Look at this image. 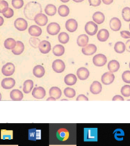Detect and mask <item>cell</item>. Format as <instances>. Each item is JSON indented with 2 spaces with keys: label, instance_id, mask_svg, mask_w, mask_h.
Returning <instances> with one entry per match:
<instances>
[{
  "label": "cell",
  "instance_id": "cell-1",
  "mask_svg": "<svg viewBox=\"0 0 130 146\" xmlns=\"http://www.w3.org/2000/svg\"><path fill=\"white\" fill-rule=\"evenodd\" d=\"M77 125L72 123L50 124L49 142L50 145H72L77 141Z\"/></svg>",
  "mask_w": 130,
  "mask_h": 146
},
{
  "label": "cell",
  "instance_id": "cell-2",
  "mask_svg": "<svg viewBox=\"0 0 130 146\" xmlns=\"http://www.w3.org/2000/svg\"><path fill=\"white\" fill-rule=\"evenodd\" d=\"M40 12H42L41 5L36 2H28L24 9L25 17L29 20H34V17Z\"/></svg>",
  "mask_w": 130,
  "mask_h": 146
},
{
  "label": "cell",
  "instance_id": "cell-3",
  "mask_svg": "<svg viewBox=\"0 0 130 146\" xmlns=\"http://www.w3.org/2000/svg\"><path fill=\"white\" fill-rule=\"evenodd\" d=\"M84 31L86 32V34L89 36L95 35L98 31V24H96L93 21L87 22L85 26H84Z\"/></svg>",
  "mask_w": 130,
  "mask_h": 146
},
{
  "label": "cell",
  "instance_id": "cell-4",
  "mask_svg": "<svg viewBox=\"0 0 130 146\" xmlns=\"http://www.w3.org/2000/svg\"><path fill=\"white\" fill-rule=\"evenodd\" d=\"M98 132V129H84V139L85 141H97L98 140V134H94Z\"/></svg>",
  "mask_w": 130,
  "mask_h": 146
},
{
  "label": "cell",
  "instance_id": "cell-5",
  "mask_svg": "<svg viewBox=\"0 0 130 146\" xmlns=\"http://www.w3.org/2000/svg\"><path fill=\"white\" fill-rule=\"evenodd\" d=\"M92 61H93L94 65L95 66H97V67H102V66H103L107 63V58L105 55L99 53V54L95 55L94 56Z\"/></svg>",
  "mask_w": 130,
  "mask_h": 146
},
{
  "label": "cell",
  "instance_id": "cell-6",
  "mask_svg": "<svg viewBox=\"0 0 130 146\" xmlns=\"http://www.w3.org/2000/svg\"><path fill=\"white\" fill-rule=\"evenodd\" d=\"M52 70L56 73L63 72L66 68V64L61 59H56L52 62Z\"/></svg>",
  "mask_w": 130,
  "mask_h": 146
},
{
  "label": "cell",
  "instance_id": "cell-7",
  "mask_svg": "<svg viewBox=\"0 0 130 146\" xmlns=\"http://www.w3.org/2000/svg\"><path fill=\"white\" fill-rule=\"evenodd\" d=\"M15 71V66L12 62H7L2 66V73L5 76H11Z\"/></svg>",
  "mask_w": 130,
  "mask_h": 146
},
{
  "label": "cell",
  "instance_id": "cell-8",
  "mask_svg": "<svg viewBox=\"0 0 130 146\" xmlns=\"http://www.w3.org/2000/svg\"><path fill=\"white\" fill-rule=\"evenodd\" d=\"M60 25L56 22H51L50 23L49 25H47V27H46V31L50 35H52V36H54V35H56L59 33L60 31Z\"/></svg>",
  "mask_w": 130,
  "mask_h": 146
},
{
  "label": "cell",
  "instance_id": "cell-9",
  "mask_svg": "<svg viewBox=\"0 0 130 146\" xmlns=\"http://www.w3.org/2000/svg\"><path fill=\"white\" fill-rule=\"evenodd\" d=\"M114 80H115V75L113 72H111L109 71L103 74L101 76V82L105 85H109L112 84L114 82Z\"/></svg>",
  "mask_w": 130,
  "mask_h": 146
},
{
  "label": "cell",
  "instance_id": "cell-10",
  "mask_svg": "<svg viewBox=\"0 0 130 146\" xmlns=\"http://www.w3.org/2000/svg\"><path fill=\"white\" fill-rule=\"evenodd\" d=\"M14 25L18 31H24L27 28V21L23 18H18L15 21Z\"/></svg>",
  "mask_w": 130,
  "mask_h": 146
},
{
  "label": "cell",
  "instance_id": "cell-11",
  "mask_svg": "<svg viewBox=\"0 0 130 146\" xmlns=\"http://www.w3.org/2000/svg\"><path fill=\"white\" fill-rule=\"evenodd\" d=\"M34 21L36 23V25H39V26H45L48 22V18L46 15L40 12L34 17Z\"/></svg>",
  "mask_w": 130,
  "mask_h": 146
},
{
  "label": "cell",
  "instance_id": "cell-12",
  "mask_svg": "<svg viewBox=\"0 0 130 146\" xmlns=\"http://www.w3.org/2000/svg\"><path fill=\"white\" fill-rule=\"evenodd\" d=\"M82 53L85 56H92L97 52V46L94 44L90 43L82 47Z\"/></svg>",
  "mask_w": 130,
  "mask_h": 146
},
{
  "label": "cell",
  "instance_id": "cell-13",
  "mask_svg": "<svg viewBox=\"0 0 130 146\" xmlns=\"http://www.w3.org/2000/svg\"><path fill=\"white\" fill-rule=\"evenodd\" d=\"M32 96L36 99H42L46 96V91L43 87H36L32 90Z\"/></svg>",
  "mask_w": 130,
  "mask_h": 146
},
{
  "label": "cell",
  "instance_id": "cell-14",
  "mask_svg": "<svg viewBox=\"0 0 130 146\" xmlns=\"http://www.w3.org/2000/svg\"><path fill=\"white\" fill-rule=\"evenodd\" d=\"M122 23L118 18H112L109 21V27L113 31H118L121 29Z\"/></svg>",
  "mask_w": 130,
  "mask_h": 146
},
{
  "label": "cell",
  "instance_id": "cell-15",
  "mask_svg": "<svg viewBox=\"0 0 130 146\" xmlns=\"http://www.w3.org/2000/svg\"><path fill=\"white\" fill-rule=\"evenodd\" d=\"M39 50L41 53L43 54H47L48 52H50L51 50V44L49 41L47 40H42L39 44Z\"/></svg>",
  "mask_w": 130,
  "mask_h": 146
},
{
  "label": "cell",
  "instance_id": "cell-16",
  "mask_svg": "<svg viewBox=\"0 0 130 146\" xmlns=\"http://www.w3.org/2000/svg\"><path fill=\"white\" fill-rule=\"evenodd\" d=\"M76 75H77V78H78L80 80L84 81L88 78L89 75H90V72L87 68L81 67L77 70Z\"/></svg>",
  "mask_w": 130,
  "mask_h": 146
},
{
  "label": "cell",
  "instance_id": "cell-17",
  "mask_svg": "<svg viewBox=\"0 0 130 146\" xmlns=\"http://www.w3.org/2000/svg\"><path fill=\"white\" fill-rule=\"evenodd\" d=\"M78 22L77 21L73 18L68 19L66 22V28L68 31L73 33L78 29Z\"/></svg>",
  "mask_w": 130,
  "mask_h": 146
},
{
  "label": "cell",
  "instance_id": "cell-18",
  "mask_svg": "<svg viewBox=\"0 0 130 146\" xmlns=\"http://www.w3.org/2000/svg\"><path fill=\"white\" fill-rule=\"evenodd\" d=\"M1 85L4 89L9 90L12 88L15 85V80L12 78H5L2 81Z\"/></svg>",
  "mask_w": 130,
  "mask_h": 146
},
{
  "label": "cell",
  "instance_id": "cell-19",
  "mask_svg": "<svg viewBox=\"0 0 130 146\" xmlns=\"http://www.w3.org/2000/svg\"><path fill=\"white\" fill-rule=\"evenodd\" d=\"M102 91V84L98 81H94L90 86V91L93 94H98Z\"/></svg>",
  "mask_w": 130,
  "mask_h": 146
},
{
  "label": "cell",
  "instance_id": "cell-20",
  "mask_svg": "<svg viewBox=\"0 0 130 146\" xmlns=\"http://www.w3.org/2000/svg\"><path fill=\"white\" fill-rule=\"evenodd\" d=\"M40 130H37L36 129H32L28 130V139L31 141H36L40 139Z\"/></svg>",
  "mask_w": 130,
  "mask_h": 146
},
{
  "label": "cell",
  "instance_id": "cell-21",
  "mask_svg": "<svg viewBox=\"0 0 130 146\" xmlns=\"http://www.w3.org/2000/svg\"><path fill=\"white\" fill-rule=\"evenodd\" d=\"M64 82L68 86H72L77 82V76L74 74H68L64 78Z\"/></svg>",
  "mask_w": 130,
  "mask_h": 146
},
{
  "label": "cell",
  "instance_id": "cell-22",
  "mask_svg": "<svg viewBox=\"0 0 130 146\" xmlns=\"http://www.w3.org/2000/svg\"><path fill=\"white\" fill-rule=\"evenodd\" d=\"M109 36V33L107 29H100L97 34L98 40L100 42H105L108 40Z\"/></svg>",
  "mask_w": 130,
  "mask_h": 146
},
{
  "label": "cell",
  "instance_id": "cell-23",
  "mask_svg": "<svg viewBox=\"0 0 130 146\" xmlns=\"http://www.w3.org/2000/svg\"><path fill=\"white\" fill-rule=\"evenodd\" d=\"M28 33L31 36L38 37L42 34V29L38 25H31L28 28Z\"/></svg>",
  "mask_w": 130,
  "mask_h": 146
},
{
  "label": "cell",
  "instance_id": "cell-24",
  "mask_svg": "<svg viewBox=\"0 0 130 146\" xmlns=\"http://www.w3.org/2000/svg\"><path fill=\"white\" fill-rule=\"evenodd\" d=\"M24 98L23 93L18 89H14L10 92V98L14 101H20Z\"/></svg>",
  "mask_w": 130,
  "mask_h": 146
},
{
  "label": "cell",
  "instance_id": "cell-25",
  "mask_svg": "<svg viewBox=\"0 0 130 146\" xmlns=\"http://www.w3.org/2000/svg\"><path fill=\"white\" fill-rule=\"evenodd\" d=\"M119 68H120V64L117 60H115V59L110 60L107 64V68L111 72H116L119 69Z\"/></svg>",
  "mask_w": 130,
  "mask_h": 146
},
{
  "label": "cell",
  "instance_id": "cell-26",
  "mask_svg": "<svg viewBox=\"0 0 130 146\" xmlns=\"http://www.w3.org/2000/svg\"><path fill=\"white\" fill-rule=\"evenodd\" d=\"M92 19H93V21H94L96 24L101 25L104 22L105 15L101 11H96L95 13H94V15H92Z\"/></svg>",
  "mask_w": 130,
  "mask_h": 146
},
{
  "label": "cell",
  "instance_id": "cell-27",
  "mask_svg": "<svg viewBox=\"0 0 130 146\" xmlns=\"http://www.w3.org/2000/svg\"><path fill=\"white\" fill-rule=\"evenodd\" d=\"M25 50V45L24 43L21 42V41H17L16 42V45L15 46L13 50H11L12 51V53L14 55H16V56H19L24 52Z\"/></svg>",
  "mask_w": 130,
  "mask_h": 146
},
{
  "label": "cell",
  "instance_id": "cell-28",
  "mask_svg": "<svg viewBox=\"0 0 130 146\" xmlns=\"http://www.w3.org/2000/svg\"><path fill=\"white\" fill-rule=\"evenodd\" d=\"M89 37L87 34H81L78 36L77 38V44L81 47H84L88 44Z\"/></svg>",
  "mask_w": 130,
  "mask_h": 146
},
{
  "label": "cell",
  "instance_id": "cell-29",
  "mask_svg": "<svg viewBox=\"0 0 130 146\" xmlns=\"http://www.w3.org/2000/svg\"><path fill=\"white\" fill-rule=\"evenodd\" d=\"M33 74L35 77L42 78L43 75H45V68L40 65H37L33 69Z\"/></svg>",
  "mask_w": 130,
  "mask_h": 146
},
{
  "label": "cell",
  "instance_id": "cell-30",
  "mask_svg": "<svg viewBox=\"0 0 130 146\" xmlns=\"http://www.w3.org/2000/svg\"><path fill=\"white\" fill-rule=\"evenodd\" d=\"M34 88V82L32 80H26L23 84V91L25 94H29L31 92Z\"/></svg>",
  "mask_w": 130,
  "mask_h": 146
},
{
  "label": "cell",
  "instance_id": "cell-31",
  "mask_svg": "<svg viewBox=\"0 0 130 146\" xmlns=\"http://www.w3.org/2000/svg\"><path fill=\"white\" fill-rule=\"evenodd\" d=\"M49 94H50V96L53 97L57 100V99L61 98L62 91L61 89L58 88V87H52L49 91Z\"/></svg>",
  "mask_w": 130,
  "mask_h": 146
},
{
  "label": "cell",
  "instance_id": "cell-32",
  "mask_svg": "<svg viewBox=\"0 0 130 146\" xmlns=\"http://www.w3.org/2000/svg\"><path fill=\"white\" fill-rule=\"evenodd\" d=\"M52 53L56 56H61L65 53V47L62 44H57L52 48Z\"/></svg>",
  "mask_w": 130,
  "mask_h": 146
},
{
  "label": "cell",
  "instance_id": "cell-33",
  "mask_svg": "<svg viewBox=\"0 0 130 146\" xmlns=\"http://www.w3.org/2000/svg\"><path fill=\"white\" fill-rule=\"evenodd\" d=\"M45 13L46 15L48 16H53L56 14L57 9L56 7L54 5L52 4H48L45 7Z\"/></svg>",
  "mask_w": 130,
  "mask_h": 146
},
{
  "label": "cell",
  "instance_id": "cell-34",
  "mask_svg": "<svg viewBox=\"0 0 130 146\" xmlns=\"http://www.w3.org/2000/svg\"><path fill=\"white\" fill-rule=\"evenodd\" d=\"M58 14L61 17H67V16L69 15V12H70V10H69V8H68L67 5H62L58 8Z\"/></svg>",
  "mask_w": 130,
  "mask_h": 146
},
{
  "label": "cell",
  "instance_id": "cell-35",
  "mask_svg": "<svg viewBox=\"0 0 130 146\" xmlns=\"http://www.w3.org/2000/svg\"><path fill=\"white\" fill-rule=\"evenodd\" d=\"M114 50H115V52L119 53V54L123 53L125 51V44L122 41L116 42L114 45Z\"/></svg>",
  "mask_w": 130,
  "mask_h": 146
},
{
  "label": "cell",
  "instance_id": "cell-36",
  "mask_svg": "<svg viewBox=\"0 0 130 146\" xmlns=\"http://www.w3.org/2000/svg\"><path fill=\"white\" fill-rule=\"evenodd\" d=\"M15 40L13 38H8L6 39L4 42V46L7 50H13L16 45Z\"/></svg>",
  "mask_w": 130,
  "mask_h": 146
},
{
  "label": "cell",
  "instance_id": "cell-37",
  "mask_svg": "<svg viewBox=\"0 0 130 146\" xmlns=\"http://www.w3.org/2000/svg\"><path fill=\"white\" fill-rule=\"evenodd\" d=\"M58 40L59 43H62V44H66L69 41V36L66 32H61L60 34L58 35Z\"/></svg>",
  "mask_w": 130,
  "mask_h": 146
},
{
  "label": "cell",
  "instance_id": "cell-38",
  "mask_svg": "<svg viewBox=\"0 0 130 146\" xmlns=\"http://www.w3.org/2000/svg\"><path fill=\"white\" fill-rule=\"evenodd\" d=\"M122 17L123 20L126 22L130 21V8L129 7H125L122 10Z\"/></svg>",
  "mask_w": 130,
  "mask_h": 146
},
{
  "label": "cell",
  "instance_id": "cell-39",
  "mask_svg": "<svg viewBox=\"0 0 130 146\" xmlns=\"http://www.w3.org/2000/svg\"><path fill=\"white\" fill-rule=\"evenodd\" d=\"M63 92L65 96L68 98H73L74 97H75V94H76L75 89L72 88H69V87L65 88Z\"/></svg>",
  "mask_w": 130,
  "mask_h": 146
},
{
  "label": "cell",
  "instance_id": "cell-40",
  "mask_svg": "<svg viewBox=\"0 0 130 146\" xmlns=\"http://www.w3.org/2000/svg\"><path fill=\"white\" fill-rule=\"evenodd\" d=\"M121 94L125 97V98H129L130 97V85L129 84H125L121 88Z\"/></svg>",
  "mask_w": 130,
  "mask_h": 146
},
{
  "label": "cell",
  "instance_id": "cell-41",
  "mask_svg": "<svg viewBox=\"0 0 130 146\" xmlns=\"http://www.w3.org/2000/svg\"><path fill=\"white\" fill-rule=\"evenodd\" d=\"M12 6L16 9H20L24 6V0H11Z\"/></svg>",
  "mask_w": 130,
  "mask_h": 146
},
{
  "label": "cell",
  "instance_id": "cell-42",
  "mask_svg": "<svg viewBox=\"0 0 130 146\" xmlns=\"http://www.w3.org/2000/svg\"><path fill=\"white\" fill-rule=\"evenodd\" d=\"M29 43L31 46H33L34 48H36L39 46V44L40 43V39L38 37L34 36V37H31V38L30 39Z\"/></svg>",
  "mask_w": 130,
  "mask_h": 146
},
{
  "label": "cell",
  "instance_id": "cell-43",
  "mask_svg": "<svg viewBox=\"0 0 130 146\" xmlns=\"http://www.w3.org/2000/svg\"><path fill=\"white\" fill-rule=\"evenodd\" d=\"M122 79L124 82L127 83V84H130V71L126 70L125 72H123L122 74Z\"/></svg>",
  "mask_w": 130,
  "mask_h": 146
},
{
  "label": "cell",
  "instance_id": "cell-44",
  "mask_svg": "<svg viewBox=\"0 0 130 146\" xmlns=\"http://www.w3.org/2000/svg\"><path fill=\"white\" fill-rule=\"evenodd\" d=\"M2 15H3V16H4L5 18H12V17L14 16L13 9L9 7V8H8V9H7L6 10L2 13Z\"/></svg>",
  "mask_w": 130,
  "mask_h": 146
},
{
  "label": "cell",
  "instance_id": "cell-45",
  "mask_svg": "<svg viewBox=\"0 0 130 146\" xmlns=\"http://www.w3.org/2000/svg\"><path fill=\"white\" fill-rule=\"evenodd\" d=\"M9 8V3L5 0H0V13H3Z\"/></svg>",
  "mask_w": 130,
  "mask_h": 146
},
{
  "label": "cell",
  "instance_id": "cell-46",
  "mask_svg": "<svg viewBox=\"0 0 130 146\" xmlns=\"http://www.w3.org/2000/svg\"><path fill=\"white\" fill-rule=\"evenodd\" d=\"M88 2L91 6L98 7L101 4L102 0H88Z\"/></svg>",
  "mask_w": 130,
  "mask_h": 146
},
{
  "label": "cell",
  "instance_id": "cell-47",
  "mask_svg": "<svg viewBox=\"0 0 130 146\" xmlns=\"http://www.w3.org/2000/svg\"><path fill=\"white\" fill-rule=\"evenodd\" d=\"M120 35L123 38L130 39V31H123L120 32Z\"/></svg>",
  "mask_w": 130,
  "mask_h": 146
},
{
  "label": "cell",
  "instance_id": "cell-48",
  "mask_svg": "<svg viewBox=\"0 0 130 146\" xmlns=\"http://www.w3.org/2000/svg\"><path fill=\"white\" fill-rule=\"evenodd\" d=\"M76 100L77 101H80V100H85V101H88V97L84 95V94H80L76 98Z\"/></svg>",
  "mask_w": 130,
  "mask_h": 146
},
{
  "label": "cell",
  "instance_id": "cell-49",
  "mask_svg": "<svg viewBox=\"0 0 130 146\" xmlns=\"http://www.w3.org/2000/svg\"><path fill=\"white\" fill-rule=\"evenodd\" d=\"M112 100H113V101H116V100H120V101H123L124 100V98H123V96L121 95H115L113 98Z\"/></svg>",
  "mask_w": 130,
  "mask_h": 146
},
{
  "label": "cell",
  "instance_id": "cell-50",
  "mask_svg": "<svg viewBox=\"0 0 130 146\" xmlns=\"http://www.w3.org/2000/svg\"><path fill=\"white\" fill-rule=\"evenodd\" d=\"M125 44V50H127L128 52H130V40H128Z\"/></svg>",
  "mask_w": 130,
  "mask_h": 146
},
{
  "label": "cell",
  "instance_id": "cell-51",
  "mask_svg": "<svg viewBox=\"0 0 130 146\" xmlns=\"http://www.w3.org/2000/svg\"><path fill=\"white\" fill-rule=\"evenodd\" d=\"M103 3H104L105 5H110L113 2V0H102Z\"/></svg>",
  "mask_w": 130,
  "mask_h": 146
},
{
  "label": "cell",
  "instance_id": "cell-52",
  "mask_svg": "<svg viewBox=\"0 0 130 146\" xmlns=\"http://www.w3.org/2000/svg\"><path fill=\"white\" fill-rule=\"evenodd\" d=\"M4 24V19L2 18V16H0V27Z\"/></svg>",
  "mask_w": 130,
  "mask_h": 146
},
{
  "label": "cell",
  "instance_id": "cell-53",
  "mask_svg": "<svg viewBox=\"0 0 130 146\" xmlns=\"http://www.w3.org/2000/svg\"><path fill=\"white\" fill-rule=\"evenodd\" d=\"M56 100V98H54L53 97H51V96H50V98H49L48 99H46V100H47V101H49V100H53V101H54V100Z\"/></svg>",
  "mask_w": 130,
  "mask_h": 146
},
{
  "label": "cell",
  "instance_id": "cell-54",
  "mask_svg": "<svg viewBox=\"0 0 130 146\" xmlns=\"http://www.w3.org/2000/svg\"><path fill=\"white\" fill-rule=\"evenodd\" d=\"M75 2H77V3H79V2H82L84 0H72Z\"/></svg>",
  "mask_w": 130,
  "mask_h": 146
},
{
  "label": "cell",
  "instance_id": "cell-55",
  "mask_svg": "<svg viewBox=\"0 0 130 146\" xmlns=\"http://www.w3.org/2000/svg\"><path fill=\"white\" fill-rule=\"evenodd\" d=\"M60 1H61L62 2H63V3H66V2H69L70 0H60Z\"/></svg>",
  "mask_w": 130,
  "mask_h": 146
},
{
  "label": "cell",
  "instance_id": "cell-56",
  "mask_svg": "<svg viewBox=\"0 0 130 146\" xmlns=\"http://www.w3.org/2000/svg\"><path fill=\"white\" fill-rule=\"evenodd\" d=\"M2 100V94L0 93V100Z\"/></svg>",
  "mask_w": 130,
  "mask_h": 146
},
{
  "label": "cell",
  "instance_id": "cell-57",
  "mask_svg": "<svg viewBox=\"0 0 130 146\" xmlns=\"http://www.w3.org/2000/svg\"><path fill=\"white\" fill-rule=\"evenodd\" d=\"M129 68H130V62H129Z\"/></svg>",
  "mask_w": 130,
  "mask_h": 146
},
{
  "label": "cell",
  "instance_id": "cell-58",
  "mask_svg": "<svg viewBox=\"0 0 130 146\" xmlns=\"http://www.w3.org/2000/svg\"><path fill=\"white\" fill-rule=\"evenodd\" d=\"M129 30H130V25H129Z\"/></svg>",
  "mask_w": 130,
  "mask_h": 146
}]
</instances>
